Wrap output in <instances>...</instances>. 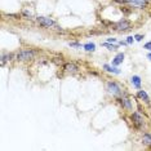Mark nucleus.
<instances>
[{"mask_svg": "<svg viewBox=\"0 0 151 151\" xmlns=\"http://www.w3.org/2000/svg\"><path fill=\"white\" fill-rule=\"evenodd\" d=\"M105 89H106V92H107V94L114 98H118L120 96L127 93L125 89L123 88V85L116 80H107L105 83Z\"/></svg>", "mask_w": 151, "mask_h": 151, "instance_id": "nucleus-1", "label": "nucleus"}, {"mask_svg": "<svg viewBox=\"0 0 151 151\" xmlns=\"http://www.w3.org/2000/svg\"><path fill=\"white\" fill-rule=\"evenodd\" d=\"M37 56V50L32 49V48H23L19 49L16 53V61L17 62H30Z\"/></svg>", "mask_w": 151, "mask_h": 151, "instance_id": "nucleus-2", "label": "nucleus"}, {"mask_svg": "<svg viewBox=\"0 0 151 151\" xmlns=\"http://www.w3.org/2000/svg\"><path fill=\"white\" fill-rule=\"evenodd\" d=\"M129 120L132 122V125L136 130H142L146 125V120H145V116L142 115L141 111H133L130 112L129 115Z\"/></svg>", "mask_w": 151, "mask_h": 151, "instance_id": "nucleus-3", "label": "nucleus"}, {"mask_svg": "<svg viewBox=\"0 0 151 151\" xmlns=\"http://www.w3.org/2000/svg\"><path fill=\"white\" fill-rule=\"evenodd\" d=\"M35 21L37 22V25L42 26V27H44V29H53V27H56V29H58L57 22L54 21L53 18H50V17L37 16V17H35Z\"/></svg>", "mask_w": 151, "mask_h": 151, "instance_id": "nucleus-4", "label": "nucleus"}, {"mask_svg": "<svg viewBox=\"0 0 151 151\" xmlns=\"http://www.w3.org/2000/svg\"><path fill=\"white\" fill-rule=\"evenodd\" d=\"M132 29V22L127 18H123L120 21L112 23V30L115 31H119V32H125V31H129Z\"/></svg>", "mask_w": 151, "mask_h": 151, "instance_id": "nucleus-5", "label": "nucleus"}, {"mask_svg": "<svg viewBox=\"0 0 151 151\" xmlns=\"http://www.w3.org/2000/svg\"><path fill=\"white\" fill-rule=\"evenodd\" d=\"M115 99H116V102L120 105V107H122L123 110H125V111H132L133 110V104H132V101H130V97H129L128 93L120 96V97L115 98Z\"/></svg>", "mask_w": 151, "mask_h": 151, "instance_id": "nucleus-6", "label": "nucleus"}, {"mask_svg": "<svg viewBox=\"0 0 151 151\" xmlns=\"http://www.w3.org/2000/svg\"><path fill=\"white\" fill-rule=\"evenodd\" d=\"M150 0H127V5H130L133 8H138V9H145L149 5Z\"/></svg>", "mask_w": 151, "mask_h": 151, "instance_id": "nucleus-7", "label": "nucleus"}, {"mask_svg": "<svg viewBox=\"0 0 151 151\" xmlns=\"http://www.w3.org/2000/svg\"><path fill=\"white\" fill-rule=\"evenodd\" d=\"M63 71L65 73H67V74H76L79 70H80V67H79V65L78 63H75V62H66V63H63Z\"/></svg>", "mask_w": 151, "mask_h": 151, "instance_id": "nucleus-8", "label": "nucleus"}, {"mask_svg": "<svg viewBox=\"0 0 151 151\" xmlns=\"http://www.w3.org/2000/svg\"><path fill=\"white\" fill-rule=\"evenodd\" d=\"M136 96H137V98H139L142 102H145L146 105H150V102H151V99H150V96L147 94V92L145 91V89H137V93H136Z\"/></svg>", "mask_w": 151, "mask_h": 151, "instance_id": "nucleus-9", "label": "nucleus"}, {"mask_svg": "<svg viewBox=\"0 0 151 151\" xmlns=\"http://www.w3.org/2000/svg\"><path fill=\"white\" fill-rule=\"evenodd\" d=\"M13 60H16V53H3L0 65H1V66H5L8 62H12Z\"/></svg>", "mask_w": 151, "mask_h": 151, "instance_id": "nucleus-10", "label": "nucleus"}, {"mask_svg": "<svg viewBox=\"0 0 151 151\" xmlns=\"http://www.w3.org/2000/svg\"><path fill=\"white\" fill-rule=\"evenodd\" d=\"M124 58H125V54L123 53V52H122V53H118L114 58H112L111 65H112V66H116V67H118V66H120V65L124 62Z\"/></svg>", "mask_w": 151, "mask_h": 151, "instance_id": "nucleus-11", "label": "nucleus"}, {"mask_svg": "<svg viewBox=\"0 0 151 151\" xmlns=\"http://www.w3.org/2000/svg\"><path fill=\"white\" fill-rule=\"evenodd\" d=\"M141 142H142L143 146H146L147 149H151V133L150 132H145L142 134V138H141Z\"/></svg>", "mask_w": 151, "mask_h": 151, "instance_id": "nucleus-12", "label": "nucleus"}, {"mask_svg": "<svg viewBox=\"0 0 151 151\" xmlns=\"http://www.w3.org/2000/svg\"><path fill=\"white\" fill-rule=\"evenodd\" d=\"M130 84L133 85V88L141 89V85H142V79H141L139 75H133V76L130 78Z\"/></svg>", "mask_w": 151, "mask_h": 151, "instance_id": "nucleus-13", "label": "nucleus"}, {"mask_svg": "<svg viewBox=\"0 0 151 151\" xmlns=\"http://www.w3.org/2000/svg\"><path fill=\"white\" fill-rule=\"evenodd\" d=\"M105 71H107L110 74H115V75H120V70L116 66H112V65H109V63H105L104 66H102Z\"/></svg>", "mask_w": 151, "mask_h": 151, "instance_id": "nucleus-14", "label": "nucleus"}, {"mask_svg": "<svg viewBox=\"0 0 151 151\" xmlns=\"http://www.w3.org/2000/svg\"><path fill=\"white\" fill-rule=\"evenodd\" d=\"M83 48H84V50L85 52H94L96 50V44L94 43H87V44H84L83 45Z\"/></svg>", "mask_w": 151, "mask_h": 151, "instance_id": "nucleus-15", "label": "nucleus"}, {"mask_svg": "<svg viewBox=\"0 0 151 151\" xmlns=\"http://www.w3.org/2000/svg\"><path fill=\"white\" fill-rule=\"evenodd\" d=\"M102 45L106 47L109 50H116V49H118V47H119V44H112V43L105 42V43H102Z\"/></svg>", "mask_w": 151, "mask_h": 151, "instance_id": "nucleus-16", "label": "nucleus"}, {"mask_svg": "<svg viewBox=\"0 0 151 151\" xmlns=\"http://www.w3.org/2000/svg\"><path fill=\"white\" fill-rule=\"evenodd\" d=\"M21 14H22L23 17H25V18H26V19H35V17H34V16H32V13H31V12H30V11H27V9H23V11H22V13H21Z\"/></svg>", "mask_w": 151, "mask_h": 151, "instance_id": "nucleus-17", "label": "nucleus"}, {"mask_svg": "<svg viewBox=\"0 0 151 151\" xmlns=\"http://www.w3.org/2000/svg\"><path fill=\"white\" fill-rule=\"evenodd\" d=\"M52 62L60 66V65H62V63H63V57H54L53 60H52Z\"/></svg>", "mask_w": 151, "mask_h": 151, "instance_id": "nucleus-18", "label": "nucleus"}, {"mask_svg": "<svg viewBox=\"0 0 151 151\" xmlns=\"http://www.w3.org/2000/svg\"><path fill=\"white\" fill-rule=\"evenodd\" d=\"M68 45H70L71 48H75V49H79V48H81V43H79V42H70V43H68Z\"/></svg>", "mask_w": 151, "mask_h": 151, "instance_id": "nucleus-19", "label": "nucleus"}, {"mask_svg": "<svg viewBox=\"0 0 151 151\" xmlns=\"http://www.w3.org/2000/svg\"><path fill=\"white\" fill-rule=\"evenodd\" d=\"M107 43H112V44H119L118 39H115V37H107V40H106Z\"/></svg>", "mask_w": 151, "mask_h": 151, "instance_id": "nucleus-20", "label": "nucleus"}, {"mask_svg": "<svg viewBox=\"0 0 151 151\" xmlns=\"http://www.w3.org/2000/svg\"><path fill=\"white\" fill-rule=\"evenodd\" d=\"M134 36H128V37H127V40H125V42L127 43H128V45H130V44H133V42H134Z\"/></svg>", "mask_w": 151, "mask_h": 151, "instance_id": "nucleus-21", "label": "nucleus"}, {"mask_svg": "<svg viewBox=\"0 0 151 151\" xmlns=\"http://www.w3.org/2000/svg\"><path fill=\"white\" fill-rule=\"evenodd\" d=\"M134 39H136V42H142L143 35H141V34H136V35H134Z\"/></svg>", "mask_w": 151, "mask_h": 151, "instance_id": "nucleus-22", "label": "nucleus"}, {"mask_svg": "<svg viewBox=\"0 0 151 151\" xmlns=\"http://www.w3.org/2000/svg\"><path fill=\"white\" fill-rule=\"evenodd\" d=\"M143 48H145V49H147L149 52H151V42H147L145 45H143Z\"/></svg>", "mask_w": 151, "mask_h": 151, "instance_id": "nucleus-23", "label": "nucleus"}, {"mask_svg": "<svg viewBox=\"0 0 151 151\" xmlns=\"http://www.w3.org/2000/svg\"><path fill=\"white\" fill-rule=\"evenodd\" d=\"M115 3H119V4H127V0H114Z\"/></svg>", "mask_w": 151, "mask_h": 151, "instance_id": "nucleus-24", "label": "nucleus"}, {"mask_svg": "<svg viewBox=\"0 0 151 151\" xmlns=\"http://www.w3.org/2000/svg\"><path fill=\"white\" fill-rule=\"evenodd\" d=\"M119 45L124 47V45H128V43H127V42H125V40H124V42H119Z\"/></svg>", "mask_w": 151, "mask_h": 151, "instance_id": "nucleus-25", "label": "nucleus"}, {"mask_svg": "<svg viewBox=\"0 0 151 151\" xmlns=\"http://www.w3.org/2000/svg\"><path fill=\"white\" fill-rule=\"evenodd\" d=\"M147 58H149V60L151 61V52H149V53H147Z\"/></svg>", "mask_w": 151, "mask_h": 151, "instance_id": "nucleus-26", "label": "nucleus"}]
</instances>
